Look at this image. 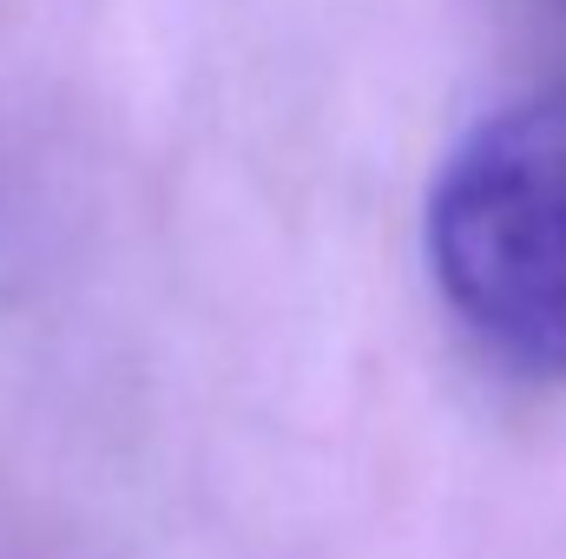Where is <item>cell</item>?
Wrapping results in <instances>:
<instances>
[{
    "mask_svg": "<svg viewBox=\"0 0 566 559\" xmlns=\"http://www.w3.org/2000/svg\"><path fill=\"white\" fill-rule=\"evenodd\" d=\"M428 264L494 362L566 376V86L488 113L441 158Z\"/></svg>",
    "mask_w": 566,
    "mask_h": 559,
    "instance_id": "obj_1",
    "label": "cell"
}]
</instances>
